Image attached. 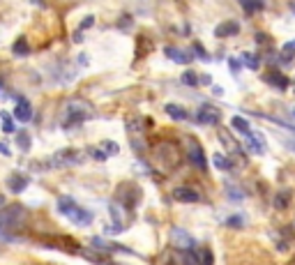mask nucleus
Here are the masks:
<instances>
[{
	"mask_svg": "<svg viewBox=\"0 0 295 265\" xmlns=\"http://www.w3.org/2000/svg\"><path fill=\"white\" fill-rule=\"evenodd\" d=\"M25 224H28V215L23 205H5L0 210V240H16V235L25 228Z\"/></svg>",
	"mask_w": 295,
	"mask_h": 265,
	"instance_id": "f257e3e1",
	"label": "nucleus"
},
{
	"mask_svg": "<svg viewBox=\"0 0 295 265\" xmlns=\"http://www.w3.org/2000/svg\"><path fill=\"white\" fill-rule=\"evenodd\" d=\"M58 210H60L72 224L81 226V228H85V226H90L92 221H95V215H92L90 210L81 208V205L76 203L74 198H70V196H60V198H58Z\"/></svg>",
	"mask_w": 295,
	"mask_h": 265,
	"instance_id": "f03ea898",
	"label": "nucleus"
},
{
	"mask_svg": "<svg viewBox=\"0 0 295 265\" xmlns=\"http://www.w3.org/2000/svg\"><path fill=\"white\" fill-rule=\"evenodd\" d=\"M83 161V152L65 148V150H58L53 157H49V164L46 169H67V166H76Z\"/></svg>",
	"mask_w": 295,
	"mask_h": 265,
	"instance_id": "7ed1b4c3",
	"label": "nucleus"
},
{
	"mask_svg": "<svg viewBox=\"0 0 295 265\" xmlns=\"http://www.w3.org/2000/svg\"><path fill=\"white\" fill-rule=\"evenodd\" d=\"M90 115H92L90 104H85V102H70V104H67V115H65V127L81 125V122L88 120Z\"/></svg>",
	"mask_w": 295,
	"mask_h": 265,
	"instance_id": "20e7f679",
	"label": "nucleus"
},
{
	"mask_svg": "<svg viewBox=\"0 0 295 265\" xmlns=\"http://www.w3.org/2000/svg\"><path fill=\"white\" fill-rule=\"evenodd\" d=\"M157 159L166 166V169H173V166L180 164V152L175 148V143L171 141H164V143L157 145Z\"/></svg>",
	"mask_w": 295,
	"mask_h": 265,
	"instance_id": "39448f33",
	"label": "nucleus"
},
{
	"mask_svg": "<svg viewBox=\"0 0 295 265\" xmlns=\"http://www.w3.org/2000/svg\"><path fill=\"white\" fill-rule=\"evenodd\" d=\"M127 134H129V141H132V148H134L136 155L145 150V125H139V120H132L127 122Z\"/></svg>",
	"mask_w": 295,
	"mask_h": 265,
	"instance_id": "423d86ee",
	"label": "nucleus"
},
{
	"mask_svg": "<svg viewBox=\"0 0 295 265\" xmlns=\"http://www.w3.org/2000/svg\"><path fill=\"white\" fill-rule=\"evenodd\" d=\"M187 157H189V161L196 169H201V171L208 169V159H205V152H203L199 141H194V139L187 141Z\"/></svg>",
	"mask_w": 295,
	"mask_h": 265,
	"instance_id": "0eeeda50",
	"label": "nucleus"
},
{
	"mask_svg": "<svg viewBox=\"0 0 295 265\" xmlns=\"http://www.w3.org/2000/svg\"><path fill=\"white\" fill-rule=\"evenodd\" d=\"M219 120H221L219 109H215V106H210V104L199 106V111H196V122H199V125H217Z\"/></svg>",
	"mask_w": 295,
	"mask_h": 265,
	"instance_id": "6e6552de",
	"label": "nucleus"
},
{
	"mask_svg": "<svg viewBox=\"0 0 295 265\" xmlns=\"http://www.w3.org/2000/svg\"><path fill=\"white\" fill-rule=\"evenodd\" d=\"M171 242H173L175 249H191L194 247V238L187 233L185 228H171Z\"/></svg>",
	"mask_w": 295,
	"mask_h": 265,
	"instance_id": "1a4fd4ad",
	"label": "nucleus"
},
{
	"mask_svg": "<svg viewBox=\"0 0 295 265\" xmlns=\"http://www.w3.org/2000/svg\"><path fill=\"white\" fill-rule=\"evenodd\" d=\"M171 196H173L178 203H199L201 201V194L194 187H175Z\"/></svg>",
	"mask_w": 295,
	"mask_h": 265,
	"instance_id": "9d476101",
	"label": "nucleus"
},
{
	"mask_svg": "<svg viewBox=\"0 0 295 265\" xmlns=\"http://www.w3.org/2000/svg\"><path fill=\"white\" fill-rule=\"evenodd\" d=\"M164 55L171 58L173 62H178V65H189V62L194 60V55L191 53H187V51H182V49H175V46H166Z\"/></svg>",
	"mask_w": 295,
	"mask_h": 265,
	"instance_id": "9b49d317",
	"label": "nucleus"
},
{
	"mask_svg": "<svg viewBox=\"0 0 295 265\" xmlns=\"http://www.w3.org/2000/svg\"><path fill=\"white\" fill-rule=\"evenodd\" d=\"M28 185H30V178L23 173H12L10 178H7V187H10L12 194H21Z\"/></svg>",
	"mask_w": 295,
	"mask_h": 265,
	"instance_id": "f8f14e48",
	"label": "nucleus"
},
{
	"mask_svg": "<svg viewBox=\"0 0 295 265\" xmlns=\"http://www.w3.org/2000/svg\"><path fill=\"white\" fill-rule=\"evenodd\" d=\"M173 265H201L196 258V251L191 249H175L173 251Z\"/></svg>",
	"mask_w": 295,
	"mask_h": 265,
	"instance_id": "ddd939ff",
	"label": "nucleus"
},
{
	"mask_svg": "<svg viewBox=\"0 0 295 265\" xmlns=\"http://www.w3.org/2000/svg\"><path fill=\"white\" fill-rule=\"evenodd\" d=\"M14 115H16V120H19V122H28L32 118V106H30V102L25 100V97H19V100H16Z\"/></svg>",
	"mask_w": 295,
	"mask_h": 265,
	"instance_id": "4468645a",
	"label": "nucleus"
},
{
	"mask_svg": "<svg viewBox=\"0 0 295 265\" xmlns=\"http://www.w3.org/2000/svg\"><path fill=\"white\" fill-rule=\"evenodd\" d=\"M263 81L265 83H270L272 88H277V90H286V88H288V79H286L279 70H270L263 76Z\"/></svg>",
	"mask_w": 295,
	"mask_h": 265,
	"instance_id": "2eb2a0df",
	"label": "nucleus"
},
{
	"mask_svg": "<svg viewBox=\"0 0 295 265\" xmlns=\"http://www.w3.org/2000/svg\"><path fill=\"white\" fill-rule=\"evenodd\" d=\"M238 32H240V23H238V21H221L215 28L217 37H233V35H238Z\"/></svg>",
	"mask_w": 295,
	"mask_h": 265,
	"instance_id": "dca6fc26",
	"label": "nucleus"
},
{
	"mask_svg": "<svg viewBox=\"0 0 295 265\" xmlns=\"http://www.w3.org/2000/svg\"><path fill=\"white\" fill-rule=\"evenodd\" d=\"M247 150H249L251 155H263V152H265L263 136H258V134H254V131H249V134H247Z\"/></svg>",
	"mask_w": 295,
	"mask_h": 265,
	"instance_id": "f3484780",
	"label": "nucleus"
},
{
	"mask_svg": "<svg viewBox=\"0 0 295 265\" xmlns=\"http://www.w3.org/2000/svg\"><path fill=\"white\" fill-rule=\"evenodd\" d=\"M164 111L171 115V118H173V120H187V118H189L187 109H182V106H178V104H166Z\"/></svg>",
	"mask_w": 295,
	"mask_h": 265,
	"instance_id": "a211bd4d",
	"label": "nucleus"
},
{
	"mask_svg": "<svg viewBox=\"0 0 295 265\" xmlns=\"http://www.w3.org/2000/svg\"><path fill=\"white\" fill-rule=\"evenodd\" d=\"M231 127H233L235 131H242V134H249L251 131V125H249V120H245V118H242V115H233V118H231Z\"/></svg>",
	"mask_w": 295,
	"mask_h": 265,
	"instance_id": "6ab92c4d",
	"label": "nucleus"
},
{
	"mask_svg": "<svg viewBox=\"0 0 295 265\" xmlns=\"http://www.w3.org/2000/svg\"><path fill=\"white\" fill-rule=\"evenodd\" d=\"M219 139L224 141V148H226V150H231V152H240V145H238V141H235L233 136H231L226 129H221V131H219Z\"/></svg>",
	"mask_w": 295,
	"mask_h": 265,
	"instance_id": "aec40b11",
	"label": "nucleus"
},
{
	"mask_svg": "<svg viewBox=\"0 0 295 265\" xmlns=\"http://www.w3.org/2000/svg\"><path fill=\"white\" fill-rule=\"evenodd\" d=\"M295 58V40H290L288 44L281 46V53H279V60L281 62H290Z\"/></svg>",
	"mask_w": 295,
	"mask_h": 265,
	"instance_id": "412c9836",
	"label": "nucleus"
},
{
	"mask_svg": "<svg viewBox=\"0 0 295 265\" xmlns=\"http://www.w3.org/2000/svg\"><path fill=\"white\" fill-rule=\"evenodd\" d=\"M212 164H215V166H217V169H219V171H231V169H233V161H231L228 157L219 155V152H217V155L212 157Z\"/></svg>",
	"mask_w": 295,
	"mask_h": 265,
	"instance_id": "4be33fe9",
	"label": "nucleus"
},
{
	"mask_svg": "<svg viewBox=\"0 0 295 265\" xmlns=\"http://www.w3.org/2000/svg\"><path fill=\"white\" fill-rule=\"evenodd\" d=\"M16 143H19V148L23 152H28L30 150V134H28V131H16Z\"/></svg>",
	"mask_w": 295,
	"mask_h": 265,
	"instance_id": "5701e85b",
	"label": "nucleus"
},
{
	"mask_svg": "<svg viewBox=\"0 0 295 265\" xmlns=\"http://www.w3.org/2000/svg\"><path fill=\"white\" fill-rule=\"evenodd\" d=\"M30 53V46H28V42H25V37H19V40L14 42V55H28Z\"/></svg>",
	"mask_w": 295,
	"mask_h": 265,
	"instance_id": "b1692460",
	"label": "nucleus"
},
{
	"mask_svg": "<svg viewBox=\"0 0 295 265\" xmlns=\"http://www.w3.org/2000/svg\"><path fill=\"white\" fill-rule=\"evenodd\" d=\"M240 3H242L247 14H254V12L263 10V0H240Z\"/></svg>",
	"mask_w": 295,
	"mask_h": 265,
	"instance_id": "393cba45",
	"label": "nucleus"
},
{
	"mask_svg": "<svg viewBox=\"0 0 295 265\" xmlns=\"http://www.w3.org/2000/svg\"><path fill=\"white\" fill-rule=\"evenodd\" d=\"M196 258H199L201 265H212V263H215V258H212V251L210 249H199V251H196Z\"/></svg>",
	"mask_w": 295,
	"mask_h": 265,
	"instance_id": "a878e982",
	"label": "nucleus"
},
{
	"mask_svg": "<svg viewBox=\"0 0 295 265\" xmlns=\"http://www.w3.org/2000/svg\"><path fill=\"white\" fill-rule=\"evenodd\" d=\"M242 62H245L249 70H258V67H260V58H258V55H254V53H245V55H242Z\"/></svg>",
	"mask_w": 295,
	"mask_h": 265,
	"instance_id": "bb28decb",
	"label": "nucleus"
},
{
	"mask_svg": "<svg viewBox=\"0 0 295 265\" xmlns=\"http://www.w3.org/2000/svg\"><path fill=\"white\" fill-rule=\"evenodd\" d=\"M226 196H228L231 201H242L245 198V191L238 189L235 185H226Z\"/></svg>",
	"mask_w": 295,
	"mask_h": 265,
	"instance_id": "cd10ccee",
	"label": "nucleus"
},
{
	"mask_svg": "<svg viewBox=\"0 0 295 265\" xmlns=\"http://www.w3.org/2000/svg\"><path fill=\"white\" fill-rule=\"evenodd\" d=\"M288 196H290V191H281V194H277V201H275V208H277V210H284L286 205L290 203Z\"/></svg>",
	"mask_w": 295,
	"mask_h": 265,
	"instance_id": "c85d7f7f",
	"label": "nucleus"
},
{
	"mask_svg": "<svg viewBox=\"0 0 295 265\" xmlns=\"http://www.w3.org/2000/svg\"><path fill=\"white\" fill-rule=\"evenodd\" d=\"M226 226H231V228H242V226H245V217H242V215H231L228 219H226Z\"/></svg>",
	"mask_w": 295,
	"mask_h": 265,
	"instance_id": "c756f323",
	"label": "nucleus"
},
{
	"mask_svg": "<svg viewBox=\"0 0 295 265\" xmlns=\"http://www.w3.org/2000/svg\"><path fill=\"white\" fill-rule=\"evenodd\" d=\"M3 131H7V134H14L16 131V125L10 118V113H3Z\"/></svg>",
	"mask_w": 295,
	"mask_h": 265,
	"instance_id": "7c9ffc66",
	"label": "nucleus"
},
{
	"mask_svg": "<svg viewBox=\"0 0 295 265\" xmlns=\"http://www.w3.org/2000/svg\"><path fill=\"white\" fill-rule=\"evenodd\" d=\"M182 83L189 85V88H196V85H199V76H196L194 72H185V74H182Z\"/></svg>",
	"mask_w": 295,
	"mask_h": 265,
	"instance_id": "2f4dec72",
	"label": "nucleus"
},
{
	"mask_svg": "<svg viewBox=\"0 0 295 265\" xmlns=\"http://www.w3.org/2000/svg\"><path fill=\"white\" fill-rule=\"evenodd\" d=\"M102 150H104L106 155H118L120 148H118V143H113V141H104V143H102Z\"/></svg>",
	"mask_w": 295,
	"mask_h": 265,
	"instance_id": "473e14b6",
	"label": "nucleus"
},
{
	"mask_svg": "<svg viewBox=\"0 0 295 265\" xmlns=\"http://www.w3.org/2000/svg\"><path fill=\"white\" fill-rule=\"evenodd\" d=\"M194 51H196V58H201V60H210V55L205 53V49L199 44V42H196V44H194Z\"/></svg>",
	"mask_w": 295,
	"mask_h": 265,
	"instance_id": "72a5a7b5",
	"label": "nucleus"
},
{
	"mask_svg": "<svg viewBox=\"0 0 295 265\" xmlns=\"http://www.w3.org/2000/svg\"><path fill=\"white\" fill-rule=\"evenodd\" d=\"M92 23H95V16H85V19L81 21V30H83V28H90Z\"/></svg>",
	"mask_w": 295,
	"mask_h": 265,
	"instance_id": "f704fd0d",
	"label": "nucleus"
},
{
	"mask_svg": "<svg viewBox=\"0 0 295 265\" xmlns=\"http://www.w3.org/2000/svg\"><path fill=\"white\" fill-rule=\"evenodd\" d=\"M120 28H127V25H132V16L129 14H122V19H120Z\"/></svg>",
	"mask_w": 295,
	"mask_h": 265,
	"instance_id": "c9c22d12",
	"label": "nucleus"
},
{
	"mask_svg": "<svg viewBox=\"0 0 295 265\" xmlns=\"http://www.w3.org/2000/svg\"><path fill=\"white\" fill-rule=\"evenodd\" d=\"M0 155H5V157H10V155H12V150L7 148L5 141H0Z\"/></svg>",
	"mask_w": 295,
	"mask_h": 265,
	"instance_id": "e433bc0d",
	"label": "nucleus"
},
{
	"mask_svg": "<svg viewBox=\"0 0 295 265\" xmlns=\"http://www.w3.org/2000/svg\"><path fill=\"white\" fill-rule=\"evenodd\" d=\"M228 67H231V70H233V72H240V60H235V58H231V60H228Z\"/></svg>",
	"mask_w": 295,
	"mask_h": 265,
	"instance_id": "4c0bfd02",
	"label": "nucleus"
},
{
	"mask_svg": "<svg viewBox=\"0 0 295 265\" xmlns=\"http://www.w3.org/2000/svg\"><path fill=\"white\" fill-rule=\"evenodd\" d=\"M284 145L288 148V150H293V152H295V139H286V141H284Z\"/></svg>",
	"mask_w": 295,
	"mask_h": 265,
	"instance_id": "58836bf2",
	"label": "nucleus"
},
{
	"mask_svg": "<svg viewBox=\"0 0 295 265\" xmlns=\"http://www.w3.org/2000/svg\"><path fill=\"white\" fill-rule=\"evenodd\" d=\"M290 10H293V14H295V0H293V3H290Z\"/></svg>",
	"mask_w": 295,
	"mask_h": 265,
	"instance_id": "ea45409f",
	"label": "nucleus"
},
{
	"mask_svg": "<svg viewBox=\"0 0 295 265\" xmlns=\"http://www.w3.org/2000/svg\"><path fill=\"white\" fill-rule=\"evenodd\" d=\"M3 203H5V196H0V205H3Z\"/></svg>",
	"mask_w": 295,
	"mask_h": 265,
	"instance_id": "a19ab883",
	"label": "nucleus"
},
{
	"mask_svg": "<svg viewBox=\"0 0 295 265\" xmlns=\"http://www.w3.org/2000/svg\"><path fill=\"white\" fill-rule=\"evenodd\" d=\"M104 265H118V263H104Z\"/></svg>",
	"mask_w": 295,
	"mask_h": 265,
	"instance_id": "79ce46f5",
	"label": "nucleus"
},
{
	"mask_svg": "<svg viewBox=\"0 0 295 265\" xmlns=\"http://www.w3.org/2000/svg\"><path fill=\"white\" fill-rule=\"evenodd\" d=\"M293 115H295V109H293Z\"/></svg>",
	"mask_w": 295,
	"mask_h": 265,
	"instance_id": "37998d69",
	"label": "nucleus"
}]
</instances>
